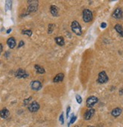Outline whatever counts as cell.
<instances>
[{
  "label": "cell",
  "mask_w": 123,
  "mask_h": 127,
  "mask_svg": "<svg viewBox=\"0 0 123 127\" xmlns=\"http://www.w3.org/2000/svg\"><path fill=\"white\" fill-rule=\"evenodd\" d=\"M71 30L72 31L75 33L77 36H81L82 33V27L80 24H79L78 21L74 20L71 24Z\"/></svg>",
  "instance_id": "6da1fadb"
},
{
  "label": "cell",
  "mask_w": 123,
  "mask_h": 127,
  "mask_svg": "<svg viewBox=\"0 0 123 127\" xmlns=\"http://www.w3.org/2000/svg\"><path fill=\"white\" fill-rule=\"evenodd\" d=\"M83 20L85 21V23H89L91 22L93 18V15H92V12L89 9H84L83 11Z\"/></svg>",
  "instance_id": "7a4b0ae2"
},
{
  "label": "cell",
  "mask_w": 123,
  "mask_h": 127,
  "mask_svg": "<svg viewBox=\"0 0 123 127\" xmlns=\"http://www.w3.org/2000/svg\"><path fill=\"white\" fill-rule=\"evenodd\" d=\"M109 80V77L107 75V73L105 71H101L98 74V82L100 83V84H103V83L107 82Z\"/></svg>",
  "instance_id": "3957f363"
},
{
  "label": "cell",
  "mask_w": 123,
  "mask_h": 127,
  "mask_svg": "<svg viewBox=\"0 0 123 127\" xmlns=\"http://www.w3.org/2000/svg\"><path fill=\"white\" fill-rule=\"evenodd\" d=\"M98 102V98L95 97V96H90L87 98L86 101V106L89 108H91L94 106V104H96Z\"/></svg>",
  "instance_id": "277c9868"
},
{
  "label": "cell",
  "mask_w": 123,
  "mask_h": 127,
  "mask_svg": "<svg viewBox=\"0 0 123 127\" xmlns=\"http://www.w3.org/2000/svg\"><path fill=\"white\" fill-rule=\"evenodd\" d=\"M29 6L27 8V11L29 13L34 12L37 10L38 8V1H28Z\"/></svg>",
  "instance_id": "5b68a950"
},
{
  "label": "cell",
  "mask_w": 123,
  "mask_h": 127,
  "mask_svg": "<svg viewBox=\"0 0 123 127\" xmlns=\"http://www.w3.org/2000/svg\"><path fill=\"white\" fill-rule=\"evenodd\" d=\"M39 108H40V105L37 102H33L31 104L28 105V110L32 113L38 111Z\"/></svg>",
  "instance_id": "8992f818"
},
{
  "label": "cell",
  "mask_w": 123,
  "mask_h": 127,
  "mask_svg": "<svg viewBox=\"0 0 123 127\" xmlns=\"http://www.w3.org/2000/svg\"><path fill=\"white\" fill-rule=\"evenodd\" d=\"M15 76L19 79L27 78V76H29V74L26 72L24 69H18L15 73Z\"/></svg>",
  "instance_id": "52a82bcc"
},
{
  "label": "cell",
  "mask_w": 123,
  "mask_h": 127,
  "mask_svg": "<svg viewBox=\"0 0 123 127\" xmlns=\"http://www.w3.org/2000/svg\"><path fill=\"white\" fill-rule=\"evenodd\" d=\"M42 85L41 82H39L38 80H35L31 82V89L34 91L40 90L42 89Z\"/></svg>",
  "instance_id": "ba28073f"
},
{
  "label": "cell",
  "mask_w": 123,
  "mask_h": 127,
  "mask_svg": "<svg viewBox=\"0 0 123 127\" xmlns=\"http://www.w3.org/2000/svg\"><path fill=\"white\" fill-rule=\"evenodd\" d=\"M94 109L93 108H91L89 109V110H88L85 113V114H84V119L85 120H89L91 119V117L94 116Z\"/></svg>",
  "instance_id": "9c48e42d"
},
{
  "label": "cell",
  "mask_w": 123,
  "mask_h": 127,
  "mask_svg": "<svg viewBox=\"0 0 123 127\" xmlns=\"http://www.w3.org/2000/svg\"><path fill=\"white\" fill-rule=\"evenodd\" d=\"M113 17L116 19H121L122 17V11L121 8H117L116 9H115V11H113V15H112Z\"/></svg>",
  "instance_id": "30bf717a"
},
{
  "label": "cell",
  "mask_w": 123,
  "mask_h": 127,
  "mask_svg": "<svg viewBox=\"0 0 123 127\" xmlns=\"http://www.w3.org/2000/svg\"><path fill=\"white\" fill-rule=\"evenodd\" d=\"M7 44L8 46V47L10 49H14V48L16 46V41L14 37H10L9 39H8L7 40Z\"/></svg>",
  "instance_id": "8fae6325"
},
{
  "label": "cell",
  "mask_w": 123,
  "mask_h": 127,
  "mask_svg": "<svg viewBox=\"0 0 123 127\" xmlns=\"http://www.w3.org/2000/svg\"><path fill=\"white\" fill-rule=\"evenodd\" d=\"M122 112V110L120 107H116L115 109H113L111 112V114L114 117H118V116L121 115V113Z\"/></svg>",
  "instance_id": "7c38bea8"
},
{
  "label": "cell",
  "mask_w": 123,
  "mask_h": 127,
  "mask_svg": "<svg viewBox=\"0 0 123 127\" xmlns=\"http://www.w3.org/2000/svg\"><path fill=\"white\" fill-rule=\"evenodd\" d=\"M50 12L54 17H58V8L56 5H51Z\"/></svg>",
  "instance_id": "4fadbf2b"
},
{
  "label": "cell",
  "mask_w": 123,
  "mask_h": 127,
  "mask_svg": "<svg viewBox=\"0 0 123 127\" xmlns=\"http://www.w3.org/2000/svg\"><path fill=\"white\" fill-rule=\"evenodd\" d=\"M64 78V73H58V74H57V75L54 76V80H53V82H61V81H63Z\"/></svg>",
  "instance_id": "5bb4252c"
},
{
  "label": "cell",
  "mask_w": 123,
  "mask_h": 127,
  "mask_svg": "<svg viewBox=\"0 0 123 127\" xmlns=\"http://www.w3.org/2000/svg\"><path fill=\"white\" fill-rule=\"evenodd\" d=\"M8 116H9V111H8V109L4 108L0 111V117L3 118V119H6Z\"/></svg>",
  "instance_id": "9a60e30c"
},
{
  "label": "cell",
  "mask_w": 123,
  "mask_h": 127,
  "mask_svg": "<svg viewBox=\"0 0 123 127\" xmlns=\"http://www.w3.org/2000/svg\"><path fill=\"white\" fill-rule=\"evenodd\" d=\"M54 40H55V42L58 44V46H64L65 44V42H64V39L62 36H58V37H56L54 39Z\"/></svg>",
  "instance_id": "2e32d148"
},
{
  "label": "cell",
  "mask_w": 123,
  "mask_h": 127,
  "mask_svg": "<svg viewBox=\"0 0 123 127\" xmlns=\"http://www.w3.org/2000/svg\"><path fill=\"white\" fill-rule=\"evenodd\" d=\"M115 30H116V32L119 34V36H121L122 37H123V27H122V25L120 24H116L115 25Z\"/></svg>",
  "instance_id": "e0dca14e"
},
{
  "label": "cell",
  "mask_w": 123,
  "mask_h": 127,
  "mask_svg": "<svg viewBox=\"0 0 123 127\" xmlns=\"http://www.w3.org/2000/svg\"><path fill=\"white\" fill-rule=\"evenodd\" d=\"M35 69H36V73H39V74H42V73H45V69H44L42 67L39 66V65H35Z\"/></svg>",
  "instance_id": "ac0fdd59"
},
{
  "label": "cell",
  "mask_w": 123,
  "mask_h": 127,
  "mask_svg": "<svg viewBox=\"0 0 123 127\" xmlns=\"http://www.w3.org/2000/svg\"><path fill=\"white\" fill-rule=\"evenodd\" d=\"M22 34H25V35H27L28 36H32V30H22Z\"/></svg>",
  "instance_id": "d6986e66"
},
{
  "label": "cell",
  "mask_w": 123,
  "mask_h": 127,
  "mask_svg": "<svg viewBox=\"0 0 123 127\" xmlns=\"http://www.w3.org/2000/svg\"><path fill=\"white\" fill-rule=\"evenodd\" d=\"M54 29V24H50L49 25H48V33H51L52 32H53V30Z\"/></svg>",
  "instance_id": "ffe728a7"
},
{
  "label": "cell",
  "mask_w": 123,
  "mask_h": 127,
  "mask_svg": "<svg viewBox=\"0 0 123 127\" xmlns=\"http://www.w3.org/2000/svg\"><path fill=\"white\" fill-rule=\"evenodd\" d=\"M76 102L79 104H81L82 102V97L79 95H76Z\"/></svg>",
  "instance_id": "44dd1931"
},
{
  "label": "cell",
  "mask_w": 123,
  "mask_h": 127,
  "mask_svg": "<svg viewBox=\"0 0 123 127\" xmlns=\"http://www.w3.org/2000/svg\"><path fill=\"white\" fill-rule=\"evenodd\" d=\"M11 1H7V2H6V5H5V9H6V11L11 9Z\"/></svg>",
  "instance_id": "7402d4cb"
},
{
  "label": "cell",
  "mask_w": 123,
  "mask_h": 127,
  "mask_svg": "<svg viewBox=\"0 0 123 127\" xmlns=\"http://www.w3.org/2000/svg\"><path fill=\"white\" fill-rule=\"evenodd\" d=\"M76 116H73V115H72V117L70 118V121H69V124H73V123H74V122H75L76 120Z\"/></svg>",
  "instance_id": "603a6c76"
},
{
  "label": "cell",
  "mask_w": 123,
  "mask_h": 127,
  "mask_svg": "<svg viewBox=\"0 0 123 127\" xmlns=\"http://www.w3.org/2000/svg\"><path fill=\"white\" fill-rule=\"evenodd\" d=\"M32 99V97H29L28 98H26V99H24V106H27V105L29 104V102H30V100Z\"/></svg>",
  "instance_id": "cb8c5ba5"
},
{
  "label": "cell",
  "mask_w": 123,
  "mask_h": 127,
  "mask_svg": "<svg viewBox=\"0 0 123 127\" xmlns=\"http://www.w3.org/2000/svg\"><path fill=\"white\" fill-rule=\"evenodd\" d=\"M59 120H60V123H61V125H63L64 123V113H62L60 114V117H59Z\"/></svg>",
  "instance_id": "d4e9b609"
},
{
  "label": "cell",
  "mask_w": 123,
  "mask_h": 127,
  "mask_svg": "<svg viewBox=\"0 0 123 127\" xmlns=\"http://www.w3.org/2000/svg\"><path fill=\"white\" fill-rule=\"evenodd\" d=\"M70 111H71V107H70L69 106V107H67V118H68V117H69V112H70Z\"/></svg>",
  "instance_id": "484cf974"
},
{
  "label": "cell",
  "mask_w": 123,
  "mask_h": 127,
  "mask_svg": "<svg viewBox=\"0 0 123 127\" xmlns=\"http://www.w3.org/2000/svg\"><path fill=\"white\" fill-rule=\"evenodd\" d=\"M100 27H101V28H103V29L106 28V27H107V24L105 23V22H103V23H101V24H100Z\"/></svg>",
  "instance_id": "4316f807"
},
{
  "label": "cell",
  "mask_w": 123,
  "mask_h": 127,
  "mask_svg": "<svg viewBox=\"0 0 123 127\" xmlns=\"http://www.w3.org/2000/svg\"><path fill=\"white\" fill-rule=\"evenodd\" d=\"M23 46H24V41H20L19 42V45H18V48H20Z\"/></svg>",
  "instance_id": "83f0119b"
},
{
  "label": "cell",
  "mask_w": 123,
  "mask_h": 127,
  "mask_svg": "<svg viewBox=\"0 0 123 127\" xmlns=\"http://www.w3.org/2000/svg\"><path fill=\"white\" fill-rule=\"evenodd\" d=\"M2 44L0 43V55L2 53Z\"/></svg>",
  "instance_id": "f1b7e54d"
},
{
  "label": "cell",
  "mask_w": 123,
  "mask_h": 127,
  "mask_svg": "<svg viewBox=\"0 0 123 127\" xmlns=\"http://www.w3.org/2000/svg\"><path fill=\"white\" fill-rule=\"evenodd\" d=\"M11 29H8V30H7V33L8 34L9 33H11Z\"/></svg>",
  "instance_id": "f546056e"
},
{
  "label": "cell",
  "mask_w": 123,
  "mask_h": 127,
  "mask_svg": "<svg viewBox=\"0 0 123 127\" xmlns=\"http://www.w3.org/2000/svg\"><path fill=\"white\" fill-rule=\"evenodd\" d=\"M122 92H123V89H121V90L119 91V93H120V95H122Z\"/></svg>",
  "instance_id": "4dcf8cb0"
},
{
  "label": "cell",
  "mask_w": 123,
  "mask_h": 127,
  "mask_svg": "<svg viewBox=\"0 0 123 127\" xmlns=\"http://www.w3.org/2000/svg\"><path fill=\"white\" fill-rule=\"evenodd\" d=\"M88 127H94V126H88Z\"/></svg>",
  "instance_id": "1f68e13d"
},
{
  "label": "cell",
  "mask_w": 123,
  "mask_h": 127,
  "mask_svg": "<svg viewBox=\"0 0 123 127\" xmlns=\"http://www.w3.org/2000/svg\"><path fill=\"white\" fill-rule=\"evenodd\" d=\"M75 127H79V126H75Z\"/></svg>",
  "instance_id": "d6a6232c"
}]
</instances>
